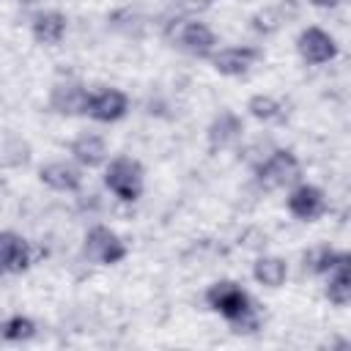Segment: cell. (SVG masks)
<instances>
[{"label": "cell", "mask_w": 351, "mask_h": 351, "mask_svg": "<svg viewBox=\"0 0 351 351\" xmlns=\"http://www.w3.org/2000/svg\"><path fill=\"white\" fill-rule=\"evenodd\" d=\"M206 304L214 313H219L233 326V332H252L258 326L250 293L239 282H233V280L211 282L208 291H206Z\"/></svg>", "instance_id": "1"}, {"label": "cell", "mask_w": 351, "mask_h": 351, "mask_svg": "<svg viewBox=\"0 0 351 351\" xmlns=\"http://www.w3.org/2000/svg\"><path fill=\"white\" fill-rule=\"evenodd\" d=\"M104 186L123 203H137L145 189V170L132 156H112L104 167Z\"/></svg>", "instance_id": "2"}, {"label": "cell", "mask_w": 351, "mask_h": 351, "mask_svg": "<svg viewBox=\"0 0 351 351\" xmlns=\"http://www.w3.org/2000/svg\"><path fill=\"white\" fill-rule=\"evenodd\" d=\"M302 176V165L291 148H274L269 156H263L255 167V178L266 189H282L293 186Z\"/></svg>", "instance_id": "3"}, {"label": "cell", "mask_w": 351, "mask_h": 351, "mask_svg": "<svg viewBox=\"0 0 351 351\" xmlns=\"http://www.w3.org/2000/svg\"><path fill=\"white\" fill-rule=\"evenodd\" d=\"M82 255L99 266H115L129 255L126 241L107 225H93L82 239Z\"/></svg>", "instance_id": "4"}, {"label": "cell", "mask_w": 351, "mask_h": 351, "mask_svg": "<svg viewBox=\"0 0 351 351\" xmlns=\"http://www.w3.org/2000/svg\"><path fill=\"white\" fill-rule=\"evenodd\" d=\"M296 52L307 66H324L337 58L340 47L332 33H326L318 25H310L296 36Z\"/></svg>", "instance_id": "5"}, {"label": "cell", "mask_w": 351, "mask_h": 351, "mask_svg": "<svg viewBox=\"0 0 351 351\" xmlns=\"http://www.w3.org/2000/svg\"><path fill=\"white\" fill-rule=\"evenodd\" d=\"M129 112V96L118 88H101L90 90L88 96V110L85 115L99 121V123H115Z\"/></svg>", "instance_id": "6"}, {"label": "cell", "mask_w": 351, "mask_h": 351, "mask_svg": "<svg viewBox=\"0 0 351 351\" xmlns=\"http://www.w3.org/2000/svg\"><path fill=\"white\" fill-rule=\"evenodd\" d=\"M261 58L258 47H219L208 55V63L222 77H244Z\"/></svg>", "instance_id": "7"}, {"label": "cell", "mask_w": 351, "mask_h": 351, "mask_svg": "<svg viewBox=\"0 0 351 351\" xmlns=\"http://www.w3.org/2000/svg\"><path fill=\"white\" fill-rule=\"evenodd\" d=\"M285 206H288L291 217H296L299 222H315L326 211V195L315 184H296L288 192Z\"/></svg>", "instance_id": "8"}, {"label": "cell", "mask_w": 351, "mask_h": 351, "mask_svg": "<svg viewBox=\"0 0 351 351\" xmlns=\"http://www.w3.org/2000/svg\"><path fill=\"white\" fill-rule=\"evenodd\" d=\"M88 96L90 90L80 82H71V80H60L52 85L49 90V110L58 112V115H66V118H74V115H85L88 110Z\"/></svg>", "instance_id": "9"}, {"label": "cell", "mask_w": 351, "mask_h": 351, "mask_svg": "<svg viewBox=\"0 0 351 351\" xmlns=\"http://www.w3.org/2000/svg\"><path fill=\"white\" fill-rule=\"evenodd\" d=\"M176 44L181 52L192 55V58H208L214 49H217V33L200 22V19H189L178 27V36H176Z\"/></svg>", "instance_id": "10"}, {"label": "cell", "mask_w": 351, "mask_h": 351, "mask_svg": "<svg viewBox=\"0 0 351 351\" xmlns=\"http://www.w3.org/2000/svg\"><path fill=\"white\" fill-rule=\"evenodd\" d=\"M241 134H244V121L233 110H219L206 129V140H208L211 151H222V148L236 145L241 140Z\"/></svg>", "instance_id": "11"}, {"label": "cell", "mask_w": 351, "mask_h": 351, "mask_svg": "<svg viewBox=\"0 0 351 351\" xmlns=\"http://www.w3.org/2000/svg\"><path fill=\"white\" fill-rule=\"evenodd\" d=\"M38 181L55 192H77L82 186V167L77 162L52 159L38 167Z\"/></svg>", "instance_id": "12"}, {"label": "cell", "mask_w": 351, "mask_h": 351, "mask_svg": "<svg viewBox=\"0 0 351 351\" xmlns=\"http://www.w3.org/2000/svg\"><path fill=\"white\" fill-rule=\"evenodd\" d=\"M0 261L5 266V274H22L33 263L30 241L14 230H0Z\"/></svg>", "instance_id": "13"}, {"label": "cell", "mask_w": 351, "mask_h": 351, "mask_svg": "<svg viewBox=\"0 0 351 351\" xmlns=\"http://www.w3.org/2000/svg\"><path fill=\"white\" fill-rule=\"evenodd\" d=\"M69 154L71 159L80 165V167H99L107 162L110 151H107V140L99 134V132H80L71 145H69Z\"/></svg>", "instance_id": "14"}, {"label": "cell", "mask_w": 351, "mask_h": 351, "mask_svg": "<svg viewBox=\"0 0 351 351\" xmlns=\"http://www.w3.org/2000/svg\"><path fill=\"white\" fill-rule=\"evenodd\" d=\"M66 30H69V19H66L63 11H55V8L38 11L30 19V33L44 47H58L66 38Z\"/></svg>", "instance_id": "15"}, {"label": "cell", "mask_w": 351, "mask_h": 351, "mask_svg": "<svg viewBox=\"0 0 351 351\" xmlns=\"http://www.w3.org/2000/svg\"><path fill=\"white\" fill-rule=\"evenodd\" d=\"M252 277L263 288H280L288 280V263L280 255H261L252 263Z\"/></svg>", "instance_id": "16"}, {"label": "cell", "mask_w": 351, "mask_h": 351, "mask_svg": "<svg viewBox=\"0 0 351 351\" xmlns=\"http://www.w3.org/2000/svg\"><path fill=\"white\" fill-rule=\"evenodd\" d=\"M326 299L335 307H346L351 302V258L337 263L329 274H326V288H324Z\"/></svg>", "instance_id": "17"}, {"label": "cell", "mask_w": 351, "mask_h": 351, "mask_svg": "<svg viewBox=\"0 0 351 351\" xmlns=\"http://www.w3.org/2000/svg\"><path fill=\"white\" fill-rule=\"evenodd\" d=\"M348 258H351L348 252L335 250V247H329V244H321V247H315V250H310V252L304 255V269H310L313 274H329L337 263H343V261H348Z\"/></svg>", "instance_id": "18"}, {"label": "cell", "mask_w": 351, "mask_h": 351, "mask_svg": "<svg viewBox=\"0 0 351 351\" xmlns=\"http://www.w3.org/2000/svg\"><path fill=\"white\" fill-rule=\"evenodd\" d=\"M33 335H36V321L22 315V313L0 321V337L8 343H22V340H30Z\"/></svg>", "instance_id": "19"}, {"label": "cell", "mask_w": 351, "mask_h": 351, "mask_svg": "<svg viewBox=\"0 0 351 351\" xmlns=\"http://www.w3.org/2000/svg\"><path fill=\"white\" fill-rule=\"evenodd\" d=\"M247 112H250L255 121L269 123V121H277V118L282 115V104H280L274 96H269V93H255V96L247 99Z\"/></svg>", "instance_id": "20"}, {"label": "cell", "mask_w": 351, "mask_h": 351, "mask_svg": "<svg viewBox=\"0 0 351 351\" xmlns=\"http://www.w3.org/2000/svg\"><path fill=\"white\" fill-rule=\"evenodd\" d=\"M310 5H315V8H335V5H340L343 0H307Z\"/></svg>", "instance_id": "21"}, {"label": "cell", "mask_w": 351, "mask_h": 351, "mask_svg": "<svg viewBox=\"0 0 351 351\" xmlns=\"http://www.w3.org/2000/svg\"><path fill=\"white\" fill-rule=\"evenodd\" d=\"M3 274H5V266H3V261H0V277H3Z\"/></svg>", "instance_id": "22"}]
</instances>
